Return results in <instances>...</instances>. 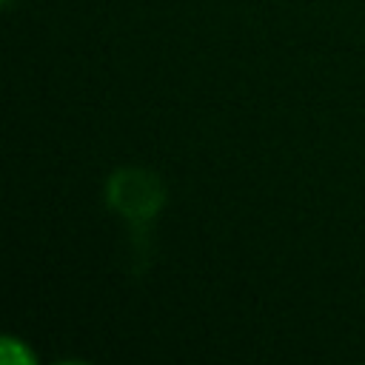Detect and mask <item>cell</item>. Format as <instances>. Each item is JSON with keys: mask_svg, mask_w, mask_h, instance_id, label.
<instances>
[{"mask_svg": "<svg viewBox=\"0 0 365 365\" xmlns=\"http://www.w3.org/2000/svg\"><path fill=\"white\" fill-rule=\"evenodd\" d=\"M106 202L117 214L134 222H145L160 214L165 202V185L160 174L148 168H120L106 182Z\"/></svg>", "mask_w": 365, "mask_h": 365, "instance_id": "obj_1", "label": "cell"}, {"mask_svg": "<svg viewBox=\"0 0 365 365\" xmlns=\"http://www.w3.org/2000/svg\"><path fill=\"white\" fill-rule=\"evenodd\" d=\"M0 362L3 365H34V354L26 348V342H20L17 336H3L0 339Z\"/></svg>", "mask_w": 365, "mask_h": 365, "instance_id": "obj_2", "label": "cell"}, {"mask_svg": "<svg viewBox=\"0 0 365 365\" xmlns=\"http://www.w3.org/2000/svg\"><path fill=\"white\" fill-rule=\"evenodd\" d=\"M3 6H11V0H3Z\"/></svg>", "mask_w": 365, "mask_h": 365, "instance_id": "obj_3", "label": "cell"}]
</instances>
